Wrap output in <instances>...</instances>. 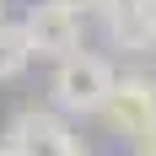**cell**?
Returning a JSON list of instances; mask_svg holds the SVG:
<instances>
[{
    "mask_svg": "<svg viewBox=\"0 0 156 156\" xmlns=\"http://www.w3.org/2000/svg\"><path fill=\"white\" fill-rule=\"evenodd\" d=\"M113 81H119V70H113L102 54H65V59H54V81H48V92H54V108L59 113H76V119H92V113L108 108V92Z\"/></svg>",
    "mask_w": 156,
    "mask_h": 156,
    "instance_id": "obj_1",
    "label": "cell"
},
{
    "mask_svg": "<svg viewBox=\"0 0 156 156\" xmlns=\"http://www.w3.org/2000/svg\"><path fill=\"white\" fill-rule=\"evenodd\" d=\"M5 140L22 156H86L81 135L65 124L59 113H48V108H22L11 119V129H5Z\"/></svg>",
    "mask_w": 156,
    "mask_h": 156,
    "instance_id": "obj_4",
    "label": "cell"
},
{
    "mask_svg": "<svg viewBox=\"0 0 156 156\" xmlns=\"http://www.w3.org/2000/svg\"><path fill=\"white\" fill-rule=\"evenodd\" d=\"M102 32L124 54H156V0H108Z\"/></svg>",
    "mask_w": 156,
    "mask_h": 156,
    "instance_id": "obj_5",
    "label": "cell"
},
{
    "mask_svg": "<svg viewBox=\"0 0 156 156\" xmlns=\"http://www.w3.org/2000/svg\"><path fill=\"white\" fill-rule=\"evenodd\" d=\"M22 27H27L32 59H65V54H76V48H81L86 16L70 11V5H59V0H38V5L22 16Z\"/></svg>",
    "mask_w": 156,
    "mask_h": 156,
    "instance_id": "obj_3",
    "label": "cell"
},
{
    "mask_svg": "<svg viewBox=\"0 0 156 156\" xmlns=\"http://www.w3.org/2000/svg\"><path fill=\"white\" fill-rule=\"evenodd\" d=\"M32 65V43H27V27L22 22H5L0 16V81H16L22 70Z\"/></svg>",
    "mask_w": 156,
    "mask_h": 156,
    "instance_id": "obj_6",
    "label": "cell"
},
{
    "mask_svg": "<svg viewBox=\"0 0 156 156\" xmlns=\"http://www.w3.org/2000/svg\"><path fill=\"white\" fill-rule=\"evenodd\" d=\"M59 5H70V11H81V16H102L108 0H59Z\"/></svg>",
    "mask_w": 156,
    "mask_h": 156,
    "instance_id": "obj_7",
    "label": "cell"
},
{
    "mask_svg": "<svg viewBox=\"0 0 156 156\" xmlns=\"http://www.w3.org/2000/svg\"><path fill=\"white\" fill-rule=\"evenodd\" d=\"M135 156H156V129H145L140 140H135Z\"/></svg>",
    "mask_w": 156,
    "mask_h": 156,
    "instance_id": "obj_8",
    "label": "cell"
},
{
    "mask_svg": "<svg viewBox=\"0 0 156 156\" xmlns=\"http://www.w3.org/2000/svg\"><path fill=\"white\" fill-rule=\"evenodd\" d=\"M0 16H5V0H0Z\"/></svg>",
    "mask_w": 156,
    "mask_h": 156,
    "instance_id": "obj_10",
    "label": "cell"
},
{
    "mask_svg": "<svg viewBox=\"0 0 156 156\" xmlns=\"http://www.w3.org/2000/svg\"><path fill=\"white\" fill-rule=\"evenodd\" d=\"M0 156H22V151H16V145H11V140H5V145H0Z\"/></svg>",
    "mask_w": 156,
    "mask_h": 156,
    "instance_id": "obj_9",
    "label": "cell"
},
{
    "mask_svg": "<svg viewBox=\"0 0 156 156\" xmlns=\"http://www.w3.org/2000/svg\"><path fill=\"white\" fill-rule=\"evenodd\" d=\"M102 119H108V129L124 135V140H140L145 129H156V76H145V70L119 76L113 92H108Z\"/></svg>",
    "mask_w": 156,
    "mask_h": 156,
    "instance_id": "obj_2",
    "label": "cell"
}]
</instances>
